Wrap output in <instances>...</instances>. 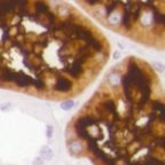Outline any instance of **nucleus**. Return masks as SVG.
Masks as SVG:
<instances>
[{
	"instance_id": "2",
	"label": "nucleus",
	"mask_w": 165,
	"mask_h": 165,
	"mask_svg": "<svg viewBox=\"0 0 165 165\" xmlns=\"http://www.w3.org/2000/svg\"><path fill=\"white\" fill-rule=\"evenodd\" d=\"M35 10H36L37 16L39 17H46L52 13V9L48 6L47 2H45L44 0H37L35 2Z\"/></svg>"
},
{
	"instance_id": "1",
	"label": "nucleus",
	"mask_w": 165,
	"mask_h": 165,
	"mask_svg": "<svg viewBox=\"0 0 165 165\" xmlns=\"http://www.w3.org/2000/svg\"><path fill=\"white\" fill-rule=\"evenodd\" d=\"M73 158L93 165H165V105L156 72L127 57L103 83L65 129Z\"/></svg>"
},
{
	"instance_id": "6",
	"label": "nucleus",
	"mask_w": 165,
	"mask_h": 165,
	"mask_svg": "<svg viewBox=\"0 0 165 165\" xmlns=\"http://www.w3.org/2000/svg\"><path fill=\"white\" fill-rule=\"evenodd\" d=\"M44 159L41 158L40 156H38L37 158H35V161H33V165H43L44 164Z\"/></svg>"
},
{
	"instance_id": "3",
	"label": "nucleus",
	"mask_w": 165,
	"mask_h": 165,
	"mask_svg": "<svg viewBox=\"0 0 165 165\" xmlns=\"http://www.w3.org/2000/svg\"><path fill=\"white\" fill-rule=\"evenodd\" d=\"M53 156H54V154H53V150L49 147H47V146H45V147H43L40 150V157L44 159V161H51L53 158Z\"/></svg>"
},
{
	"instance_id": "7",
	"label": "nucleus",
	"mask_w": 165,
	"mask_h": 165,
	"mask_svg": "<svg viewBox=\"0 0 165 165\" xmlns=\"http://www.w3.org/2000/svg\"><path fill=\"white\" fill-rule=\"evenodd\" d=\"M46 130H47V138H48V139H51V138H52V133H53L52 126H51V125H48Z\"/></svg>"
},
{
	"instance_id": "5",
	"label": "nucleus",
	"mask_w": 165,
	"mask_h": 165,
	"mask_svg": "<svg viewBox=\"0 0 165 165\" xmlns=\"http://www.w3.org/2000/svg\"><path fill=\"white\" fill-rule=\"evenodd\" d=\"M86 4L89 5V6H91V7H93V6H97V4H100L101 0H84Z\"/></svg>"
},
{
	"instance_id": "4",
	"label": "nucleus",
	"mask_w": 165,
	"mask_h": 165,
	"mask_svg": "<svg viewBox=\"0 0 165 165\" xmlns=\"http://www.w3.org/2000/svg\"><path fill=\"white\" fill-rule=\"evenodd\" d=\"M73 107H75V102L71 101L70 99H69V100H64L61 103V108L64 109V110H70V109H72Z\"/></svg>"
}]
</instances>
